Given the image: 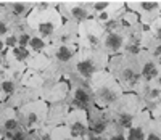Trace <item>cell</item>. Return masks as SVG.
Wrapping results in <instances>:
<instances>
[{
  "label": "cell",
  "instance_id": "1",
  "mask_svg": "<svg viewBox=\"0 0 161 140\" xmlns=\"http://www.w3.org/2000/svg\"><path fill=\"white\" fill-rule=\"evenodd\" d=\"M108 55L98 47L95 48H77L73 60L68 63L64 71V79L66 77H77L89 81L95 73L106 69L108 64Z\"/></svg>",
  "mask_w": 161,
  "mask_h": 140
},
{
  "label": "cell",
  "instance_id": "2",
  "mask_svg": "<svg viewBox=\"0 0 161 140\" xmlns=\"http://www.w3.org/2000/svg\"><path fill=\"white\" fill-rule=\"evenodd\" d=\"M106 69L113 74V77L119 82L124 92H132L136 84L140 81V66L137 53H118L108 58Z\"/></svg>",
  "mask_w": 161,
  "mask_h": 140
},
{
  "label": "cell",
  "instance_id": "3",
  "mask_svg": "<svg viewBox=\"0 0 161 140\" xmlns=\"http://www.w3.org/2000/svg\"><path fill=\"white\" fill-rule=\"evenodd\" d=\"M89 87L92 92L93 105L100 108H106L124 93L123 87L119 86V82L113 77L108 69H102V71L93 74L89 79Z\"/></svg>",
  "mask_w": 161,
  "mask_h": 140
},
{
  "label": "cell",
  "instance_id": "4",
  "mask_svg": "<svg viewBox=\"0 0 161 140\" xmlns=\"http://www.w3.org/2000/svg\"><path fill=\"white\" fill-rule=\"evenodd\" d=\"M140 109H143V108L140 106L139 97L134 92H124L119 98H116L111 105L106 106V111H108L111 121L119 124V126H123L124 129L130 124L134 116H136Z\"/></svg>",
  "mask_w": 161,
  "mask_h": 140
},
{
  "label": "cell",
  "instance_id": "5",
  "mask_svg": "<svg viewBox=\"0 0 161 140\" xmlns=\"http://www.w3.org/2000/svg\"><path fill=\"white\" fill-rule=\"evenodd\" d=\"M28 24L37 36L50 39L61 26V15L58 11L48 10V7L44 3L39 5V8L28 18Z\"/></svg>",
  "mask_w": 161,
  "mask_h": 140
},
{
  "label": "cell",
  "instance_id": "6",
  "mask_svg": "<svg viewBox=\"0 0 161 140\" xmlns=\"http://www.w3.org/2000/svg\"><path fill=\"white\" fill-rule=\"evenodd\" d=\"M47 109H48V103L44 102L42 98H36L31 100L28 103H24L21 106L16 108V116L19 124L26 131H37L45 124L47 119Z\"/></svg>",
  "mask_w": 161,
  "mask_h": 140
},
{
  "label": "cell",
  "instance_id": "7",
  "mask_svg": "<svg viewBox=\"0 0 161 140\" xmlns=\"http://www.w3.org/2000/svg\"><path fill=\"white\" fill-rule=\"evenodd\" d=\"M69 82V93H68V102L71 109H87L92 103V92L89 87V81L77 79V77H66Z\"/></svg>",
  "mask_w": 161,
  "mask_h": 140
},
{
  "label": "cell",
  "instance_id": "8",
  "mask_svg": "<svg viewBox=\"0 0 161 140\" xmlns=\"http://www.w3.org/2000/svg\"><path fill=\"white\" fill-rule=\"evenodd\" d=\"M105 29L98 21H92L90 18L79 23L77 27V47L80 48H95L100 44V39Z\"/></svg>",
  "mask_w": 161,
  "mask_h": 140
},
{
  "label": "cell",
  "instance_id": "9",
  "mask_svg": "<svg viewBox=\"0 0 161 140\" xmlns=\"http://www.w3.org/2000/svg\"><path fill=\"white\" fill-rule=\"evenodd\" d=\"M132 92L139 97L140 106L143 109H150L156 103L161 102V87L156 86L153 81H147V79L140 77V81L136 84Z\"/></svg>",
  "mask_w": 161,
  "mask_h": 140
},
{
  "label": "cell",
  "instance_id": "10",
  "mask_svg": "<svg viewBox=\"0 0 161 140\" xmlns=\"http://www.w3.org/2000/svg\"><path fill=\"white\" fill-rule=\"evenodd\" d=\"M98 48L103 50L108 57H113V55L118 53H123L126 50V34H124V26L119 27V29L114 31H105L102 39H100V44Z\"/></svg>",
  "mask_w": 161,
  "mask_h": 140
},
{
  "label": "cell",
  "instance_id": "11",
  "mask_svg": "<svg viewBox=\"0 0 161 140\" xmlns=\"http://www.w3.org/2000/svg\"><path fill=\"white\" fill-rule=\"evenodd\" d=\"M69 93V82L64 77L60 81H55L45 86L39 93V98H42L47 103H58V102H64L68 98Z\"/></svg>",
  "mask_w": 161,
  "mask_h": 140
},
{
  "label": "cell",
  "instance_id": "12",
  "mask_svg": "<svg viewBox=\"0 0 161 140\" xmlns=\"http://www.w3.org/2000/svg\"><path fill=\"white\" fill-rule=\"evenodd\" d=\"M86 111H87V119H89V131L95 132V134H105L106 127L111 122V118L108 115V111H106V108H100L92 103Z\"/></svg>",
  "mask_w": 161,
  "mask_h": 140
},
{
  "label": "cell",
  "instance_id": "13",
  "mask_svg": "<svg viewBox=\"0 0 161 140\" xmlns=\"http://www.w3.org/2000/svg\"><path fill=\"white\" fill-rule=\"evenodd\" d=\"M77 48V44H53V42H50L48 47L45 48V53L50 60L57 61L58 64L68 66V63L76 55Z\"/></svg>",
  "mask_w": 161,
  "mask_h": 140
},
{
  "label": "cell",
  "instance_id": "14",
  "mask_svg": "<svg viewBox=\"0 0 161 140\" xmlns=\"http://www.w3.org/2000/svg\"><path fill=\"white\" fill-rule=\"evenodd\" d=\"M64 126L74 134L76 137L82 138L89 131V119L86 109H69L68 116L64 119Z\"/></svg>",
  "mask_w": 161,
  "mask_h": 140
},
{
  "label": "cell",
  "instance_id": "15",
  "mask_svg": "<svg viewBox=\"0 0 161 140\" xmlns=\"http://www.w3.org/2000/svg\"><path fill=\"white\" fill-rule=\"evenodd\" d=\"M127 5L130 10L142 15L143 21L148 26L158 18L161 11V2H158V0H134V2H127Z\"/></svg>",
  "mask_w": 161,
  "mask_h": 140
},
{
  "label": "cell",
  "instance_id": "16",
  "mask_svg": "<svg viewBox=\"0 0 161 140\" xmlns=\"http://www.w3.org/2000/svg\"><path fill=\"white\" fill-rule=\"evenodd\" d=\"M150 119H152L150 111L148 109H140L139 113L134 116L130 124L126 127V138L127 140H143L147 126H148Z\"/></svg>",
  "mask_w": 161,
  "mask_h": 140
},
{
  "label": "cell",
  "instance_id": "17",
  "mask_svg": "<svg viewBox=\"0 0 161 140\" xmlns=\"http://www.w3.org/2000/svg\"><path fill=\"white\" fill-rule=\"evenodd\" d=\"M69 105L68 102H58V103H48V109H47V119H45V127L52 129L55 126H61L64 124V119L68 116L69 111Z\"/></svg>",
  "mask_w": 161,
  "mask_h": 140
},
{
  "label": "cell",
  "instance_id": "18",
  "mask_svg": "<svg viewBox=\"0 0 161 140\" xmlns=\"http://www.w3.org/2000/svg\"><path fill=\"white\" fill-rule=\"evenodd\" d=\"M137 58H139V66H140V74L143 79L147 81H153L158 69H159V63L158 60L153 57L152 53H148L147 50H140L137 53Z\"/></svg>",
  "mask_w": 161,
  "mask_h": 140
},
{
  "label": "cell",
  "instance_id": "19",
  "mask_svg": "<svg viewBox=\"0 0 161 140\" xmlns=\"http://www.w3.org/2000/svg\"><path fill=\"white\" fill-rule=\"evenodd\" d=\"M36 98H39V92L37 90L29 89V87H24V86H19L11 95L7 97V100L3 103L11 106V108H18V106L28 103L31 100H36Z\"/></svg>",
  "mask_w": 161,
  "mask_h": 140
},
{
  "label": "cell",
  "instance_id": "20",
  "mask_svg": "<svg viewBox=\"0 0 161 140\" xmlns=\"http://www.w3.org/2000/svg\"><path fill=\"white\" fill-rule=\"evenodd\" d=\"M19 124L18 116H16V108H11L5 103L0 105V132L3 135L13 129H16Z\"/></svg>",
  "mask_w": 161,
  "mask_h": 140
},
{
  "label": "cell",
  "instance_id": "21",
  "mask_svg": "<svg viewBox=\"0 0 161 140\" xmlns=\"http://www.w3.org/2000/svg\"><path fill=\"white\" fill-rule=\"evenodd\" d=\"M21 86L34 89L40 93V90L47 86V79H45L44 73L36 71V69H31V68H26L21 74Z\"/></svg>",
  "mask_w": 161,
  "mask_h": 140
},
{
  "label": "cell",
  "instance_id": "22",
  "mask_svg": "<svg viewBox=\"0 0 161 140\" xmlns=\"http://www.w3.org/2000/svg\"><path fill=\"white\" fill-rule=\"evenodd\" d=\"M50 40L53 44H77V26L71 23L60 26Z\"/></svg>",
  "mask_w": 161,
  "mask_h": 140
},
{
  "label": "cell",
  "instance_id": "23",
  "mask_svg": "<svg viewBox=\"0 0 161 140\" xmlns=\"http://www.w3.org/2000/svg\"><path fill=\"white\" fill-rule=\"evenodd\" d=\"M61 11H63V15L66 18H69L71 21L74 23H82L86 20H89L92 15H90V10L82 5V3H66L61 7Z\"/></svg>",
  "mask_w": 161,
  "mask_h": 140
},
{
  "label": "cell",
  "instance_id": "24",
  "mask_svg": "<svg viewBox=\"0 0 161 140\" xmlns=\"http://www.w3.org/2000/svg\"><path fill=\"white\" fill-rule=\"evenodd\" d=\"M142 50H147L158 60L161 57V40H158L150 31L143 29L142 34Z\"/></svg>",
  "mask_w": 161,
  "mask_h": 140
},
{
  "label": "cell",
  "instance_id": "25",
  "mask_svg": "<svg viewBox=\"0 0 161 140\" xmlns=\"http://www.w3.org/2000/svg\"><path fill=\"white\" fill-rule=\"evenodd\" d=\"M48 64H50V58L47 57L45 52H31V57L26 61V66L28 68L36 69V71H40V73H42Z\"/></svg>",
  "mask_w": 161,
  "mask_h": 140
},
{
  "label": "cell",
  "instance_id": "26",
  "mask_svg": "<svg viewBox=\"0 0 161 140\" xmlns=\"http://www.w3.org/2000/svg\"><path fill=\"white\" fill-rule=\"evenodd\" d=\"M48 140H82V138L71 134V131L64 124H61V126H55V127H52L48 131Z\"/></svg>",
  "mask_w": 161,
  "mask_h": 140
},
{
  "label": "cell",
  "instance_id": "27",
  "mask_svg": "<svg viewBox=\"0 0 161 140\" xmlns=\"http://www.w3.org/2000/svg\"><path fill=\"white\" fill-rule=\"evenodd\" d=\"M103 135L106 137V140H127L126 138V129L123 127V126L113 122V121L110 122L108 127H106Z\"/></svg>",
  "mask_w": 161,
  "mask_h": 140
},
{
  "label": "cell",
  "instance_id": "28",
  "mask_svg": "<svg viewBox=\"0 0 161 140\" xmlns=\"http://www.w3.org/2000/svg\"><path fill=\"white\" fill-rule=\"evenodd\" d=\"M143 140H161V122L156 119H150L148 126L145 131V137Z\"/></svg>",
  "mask_w": 161,
  "mask_h": 140
},
{
  "label": "cell",
  "instance_id": "29",
  "mask_svg": "<svg viewBox=\"0 0 161 140\" xmlns=\"http://www.w3.org/2000/svg\"><path fill=\"white\" fill-rule=\"evenodd\" d=\"M48 39H44V37H40L37 34H32L31 39H29V45L28 48L31 52H45V48L48 47Z\"/></svg>",
  "mask_w": 161,
  "mask_h": 140
},
{
  "label": "cell",
  "instance_id": "30",
  "mask_svg": "<svg viewBox=\"0 0 161 140\" xmlns=\"http://www.w3.org/2000/svg\"><path fill=\"white\" fill-rule=\"evenodd\" d=\"M28 134H29V131H26L23 126H18L16 129L7 132L3 137H7V138H10V140H24L26 137H28Z\"/></svg>",
  "mask_w": 161,
  "mask_h": 140
},
{
  "label": "cell",
  "instance_id": "31",
  "mask_svg": "<svg viewBox=\"0 0 161 140\" xmlns=\"http://www.w3.org/2000/svg\"><path fill=\"white\" fill-rule=\"evenodd\" d=\"M48 131H50V129H47L45 126H42L40 129L29 132L28 137H26L24 140H48Z\"/></svg>",
  "mask_w": 161,
  "mask_h": 140
},
{
  "label": "cell",
  "instance_id": "32",
  "mask_svg": "<svg viewBox=\"0 0 161 140\" xmlns=\"http://www.w3.org/2000/svg\"><path fill=\"white\" fill-rule=\"evenodd\" d=\"M10 10H11V13L15 16H23L26 13V10H28V7H26L23 2H15V3L10 5Z\"/></svg>",
  "mask_w": 161,
  "mask_h": 140
},
{
  "label": "cell",
  "instance_id": "33",
  "mask_svg": "<svg viewBox=\"0 0 161 140\" xmlns=\"http://www.w3.org/2000/svg\"><path fill=\"white\" fill-rule=\"evenodd\" d=\"M31 32H28V31H21V32H18L16 34V37H18V45L19 47H28L29 45V39H31Z\"/></svg>",
  "mask_w": 161,
  "mask_h": 140
},
{
  "label": "cell",
  "instance_id": "34",
  "mask_svg": "<svg viewBox=\"0 0 161 140\" xmlns=\"http://www.w3.org/2000/svg\"><path fill=\"white\" fill-rule=\"evenodd\" d=\"M3 42H5V47L7 48H11V47H16L18 45V37L15 32H8L7 36H3Z\"/></svg>",
  "mask_w": 161,
  "mask_h": 140
},
{
  "label": "cell",
  "instance_id": "35",
  "mask_svg": "<svg viewBox=\"0 0 161 140\" xmlns=\"http://www.w3.org/2000/svg\"><path fill=\"white\" fill-rule=\"evenodd\" d=\"M148 111H150V116H152L153 119H156V121L161 122V102L156 103V105H155L153 108H150Z\"/></svg>",
  "mask_w": 161,
  "mask_h": 140
},
{
  "label": "cell",
  "instance_id": "36",
  "mask_svg": "<svg viewBox=\"0 0 161 140\" xmlns=\"http://www.w3.org/2000/svg\"><path fill=\"white\" fill-rule=\"evenodd\" d=\"M82 140H106V137L103 134H95L92 131H87V134L82 137Z\"/></svg>",
  "mask_w": 161,
  "mask_h": 140
},
{
  "label": "cell",
  "instance_id": "37",
  "mask_svg": "<svg viewBox=\"0 0 161 140\" xmlns=\"http://www.w3.org/2000/svg\"><path fill=\"white\" fill-rule=\"evenodd\" d=\"M108 7H110V2H93V5H92V8H93L95 13H100V11L106 10Z\"/></svg>",
  "mask_w": 161,
  "mask_h": 140
},
{
  "label": "cell",
  "instance_id": "38",
  "mask_svg": "<svg viewBox=\"0 0 161 140\" xmlns=\"http://www.w3.org/2000/svg\"><path fill=\"white\" fill-rule=\"evenodd\" d=\"M8 32H10V26H8V23H7L3 18H0V37L7 36Z\"/></svg>",
  "mask_w": 161,
  "mask_h": 140
},
{
  "label": "cell",
  "instance_id": "39",
  "mask_svg": "<svg viewBox=\"0 0 161 140\" xmlns=\"http://www.w3.org/2000/svg\"><path fill=\"white\" fill-rule=\"evenodd\" d=\"M153 82L156 84V86H159V87H161V64H159V69H158V73H156V76H155Z\"/></svg>",
  "mask_w": 161,
  "mask_h": 140
},
{
  "label": "cell",
  "instance_id": "40",
  "mask_svg": "<svg viewBox=\"0 0 161 140\" xmlns=\"http://www.w3.org/2000/svg\"><path fill=\"white\" fill-rule=\"evenodd\" d=\"M7 50V47H5V42H3V37H0V55H2L3 52Z\"/></svg>",
  "mask_w": 161,
  "mask_h": 140
},
{
  "label": "cell",
  "instance_id": "41",
  "mask_svg": "<svg viewBox=\"0 0 161 140\" xmlns=\"http://www.w3.org/2000/svg\"><path fill=\"white\" fill-rule=\"evenodd\" d=\"M5 100H7V97L3 95V92H2V90H0V103H3Z\"/></svg>",
  "mask_w": 161,
  "mask_h": 140
},
{
  "label": "cell",
  "instance_id": "42",
  "mask_svg": "<svg viewBox=\"0 0 161 140\" xmlns=\"http://www.w3.org/2000/svg\"><path fill=\"white\" fill-rule=\"evenodd\" d=\"M2 66H3V57L0 55V68H2Z\"/></svg>",
  "mask_w": 161,
  "mask_h": 140
},
{
  "label": "cell",
  "instance_id": "43",
  "mask_svg": "<svg viewBox=\"0 0 161 140\" xmlns=\"http://www.w3.org/2000/svg\"><path fill=\"white\" fill-rule=\"evenodd\" d=\"M2 138H3V134H2V132H0V140H2Z\"/></svg>",
  "mask_w": 161,
  "mask_h": 140
},
{
  "label": "cell",
  "instance_id": "44",
  "mask_svg": "<svg viewBox=\"0 0 161 140\" xmlns=\"http://www.w3.org/2000/svg\"><path fill=\"white\" fill-rule=\"evenodd\" d=\"M2 140H10V138H7V137H3V138H2Z\"/></svg>",
  "mask_w": 161,
  "mask_h": 140
}]
</instances>
